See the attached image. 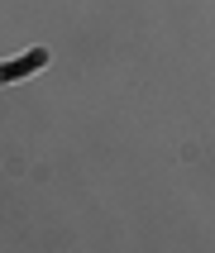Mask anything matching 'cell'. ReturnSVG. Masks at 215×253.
Listing matches in <instances>:
<instances>
[{"label":"cell","mask_w":215,"mask_h":253,"mask_svg":"<svg viewBox=\"0 0 215 253\" xmlns=\"http://www.w3.org/2000/svg\"><path fill=\"white\" fill-rule=\"evenodd\" d=\"M43 62H48V53H29L24 62H14V67L5 62V67H0V82H19V77H24L29 67H43Z\"/></svg>","instance_id":"6da1fadb"}]
</instances>
